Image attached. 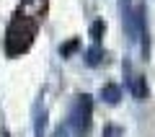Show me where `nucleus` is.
<instances>
[{
    "instance_id": "obj_3",
    "label": "nucleus",
    "mask_w": 155,
    "mask_h": 137,
    "mask_svg": "<svg viewBox=\"0 0 155 137\" xmlns=\"http://www.w3.org/2000/svg\"><path fill=\"white\" fill-rule=\"evenodd\" d=\"M122 67H124V75H127V88H129V93L134 96V101H145L147 99V80H145V75L134 72L129 60H124Z\"/></svg>"
},
{
    "instance_id": "obj_11",
    "label": "nucleus",
    "mask_w": 155,
    "mask_h": 137,
    "mask_svg": "<svg viewBox=\"0 0 155 137\" xmlns=\"http://www.w3.org/2000/svg\"><path fill=\"white\" fill-rule=\"evenodd\" d=\"M78 47V42H70V44H65V47H62V55H70L72 49H75Z\"/></svg>"
},
{
    "instance_id": "obj_1",
    "label": "nucleus",
    "mask_w": 155,
    "mask_h": 137,
    "mask_svg": "<svg viewBox=\"0 0 155 137\" xmlns=\"http://www.w3.org/2000/svg\"><path fill=\"white\" fill-rule=\"evenodd\" d=\"M34 36H36V21H31L28 16L16 13L13 21L8 23V31H5V55L16 57L21 52H26L31 47Z\"/></svg>"
},
{
    "instance_id": "obj_7",
    "label": "nucleus",
    "mask_w": 155,
    "mask_h": 137,
    "mask_svg": "<svg viewBox=\"0 0 155 137\" xmlns=\"http://www.w3.org/2000/svg\"><path fill=\"white\" fill-rule=\"evenodd\" d=\"M101 57H104V52H101V47H98V44H93V47H91V49L85 52V62H88L91 67H93V65H98V62H101Z\"/></svg>"
},
{
    "instance_id": "obj_8",
    "label": "nucleus",
    "mask_w": 155,
    "mask_h": 137,
    "mask_svg": "<svg viewBox=\"0 0 155 137\" xmlns=\"http://www.w3.org/2000/svg\"><path fill=\"white\" fill-rule=\"evenodd\" d=\"M104 21H96L93 26H91V39H93V44H98L101 42V34H104Z\"/></svg>"
},
{
    "instance_id": "obj_4",
    "label": "nucleus",
    "mask_w": 155,
    "mask_h": 137,
    "mask_svg": "<svg viewBox=\"0 0 155 137\" xmlns=\"http://www.w3.org/2000/svg\"><path fill=\"white\" fill-rule=\"evenodd\" d=\"M119 8H122V23H124V31H127V36L129 39H134L132 36V0H119Z\"/></svg>"
},
{
    "instance_id": "obj_10",
    "label": "nucleus",
    "mask_w": 155,
    "mask_h": 137,
    "mask_svg": "<svg viewBox=\"0 0 155 137\" xmlns=\"http://www.w3.org/2000/svg\"><path fill=\"white\" fill-rule=\"evenodd\" d=\"M54 137H70V127H67V124H62V127H57V132H54Z\"/></svg>"
},
{
    "instance_id": "obj_5",
    "label": "nucleus",
    "mask_w": 155,
    "mask_h": 137,
    "mask_svg": "<svg viewBox=\"0 0 155 137\" xmlns=\"http://www.w3.org/2000/svg\"><path fill=\"white\" fill-rule=\"evenodd\" d=\"M101 99L106 101V104H119V99H122V88L119 85H114V83H109V85H104L101 88Z\"/></svg>"
},
{
    "instance_id": "obj_6",
    "label": "nucleus",
    "mask_w": 155,
    "mask_h": 137,
    "mask_svg": "<svg viewBox=\"0 0 155 137\" xmlns=\"http://www.w3.org/2000/svg\"><path fill=\"white\" fill-rule=\"evenodd\" d=\"M44 129H47V111H44V106L41 109L36 106V114H34V137H44Z\"/></svg>"
},
{
    "instance_id": "obj_2",
    "label": "nucleus",
    "mask_w": 155,
    "mask_h": 137,
    "mask_svg": "<svg viewBox=\"0 0 155 137\" xmlns=\"http://www.w3.org/2000/svg\"><path fill=\"white\" fill-rule=\"evenodd\" d=\"M91 119H93V99H91L88 93H83V96H78L75 104H72L67 127H70V129H75L78 135H88Z\"/></svg>"
},
{
    "instance_id": "obj_9",
    "label": "nucleus",
    "mask_w": 155,
    "mask_h": 137,
    "mask_svg": "<svg viewBox=\"0 0 155 137\" xmlns=\"http://www.w3.org/2000/svg\"><path fill=\"white\" fill-rule=\"evenodd\" d=\"M119 135H122L119 127H106V132H104V137H119Z\"/></svg>"
}]
</instances>
